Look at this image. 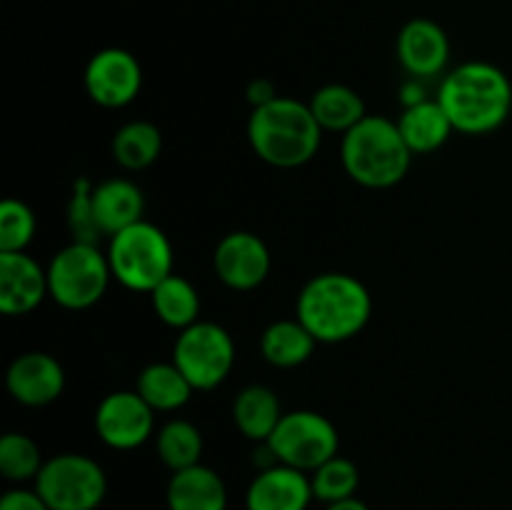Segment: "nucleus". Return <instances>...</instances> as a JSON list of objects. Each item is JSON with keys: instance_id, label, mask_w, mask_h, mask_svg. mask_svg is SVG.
Segmentation results:
<instances>
[{"instance_id": "ddd939ff", "label": "nucleus", "mask_w": 512, "mask_h": 510, "mask_svg": "<svg viewBox=\"0 0 512 510\" xmlns=\"http://www.w3.org/2000/svg\"><path fill=\"white\" fill-rule=\"evenodd\" d=\"M5 385L15 403L25 408H45L63 395L65 368L55 355L30 350L8 365Z\"/></svg>"}, {"instance_id": "cd10ccee", "label": "nucleus", "mask_w": 512, "mask_h": 510, "mask_svg": "<svg viewBox=\"0 0 512 510\" xmlns=\"http://www.w3.org/2000/svg\"><path fill=\"white\" fill-rule=\"evenodd\" d=\"M45 458L40 445L25 433H5L0 438V473L10 483H28L38 478Z\"/></svg>"}, {"instance_id": "7c9ffc66", "label": "nucleus", "mask_w": 512, "mask_h": 510, "mask_svg": "<svg viewBox=\"0 0 512 510\" xmlns=\"http://www.w3.org/2000/svg\"><path fill=\"white\" fill-rule=\"evenodd\" d=\"M0 510H50L35 488H10L0 498Z\"/></svg>"}, {"instance_id": "a211bd4d", "label": "nucleus", "mask_w": 512, "mask_h": 510, "mask_svg": "<svg viewBox=\"0 0 512 510\" xmlns=\"http://www.w3.org/2000/svg\"><path fill=\"white\" fill-rule=\"evenodd\" d=\"M95 218L100 233L113 238L120 230L145 220V195L138 183L128 178H108L93 188Z\"/></svg>"}, {"instance_id": "c756f323", "label": "nucleus", "mask_w": 512, "mask_h": 510, "mask_svg": "<svg viewBox=\"0 0 512 510\" xmlns=\"http://www.w3.org/2000/svg\"><path fill=\"white\" fill-rule=\"evenodd\" d=\"M38 220L28 203L5 198L0 205V253H25L33 243Z\"/></svg>"}, {"instance_id": "b1692460", "label": "nucleus", "mask_w": 512, "mask_h": 510, "mask_svg": "<svg viewBox=\"0 0 512 510\" xmlns=\"http://www.w3.org/2000/svg\"><path fill=\"white\" fill-rule=\"evenodd\" d=\"M110 153L115 163L130 173L145 170L163 153V133L150 120H130L115 130Z\"/></svg>"}, {"instance_id": "7ed1b4c3", "label": "nucleus", "mask_w": 512, "mask_h": 510, "mask_svg": "<svg viewBox=\"0 0 512 510\" xmlns=\"http://www.w3.org/2000/svg\"><path fill=\"white\" fill-rule=\"evenodd\" d=\"M248 143L263 163L293 170L318 155L323 128L308 103L280 95L273 103L250 110Z\"/></svg>"}, {"instance_id": "a878e982", "label": "nucleus", "mask_w": 512, "mask_h": 510, "mask_svg": "<svg viewBox=\"0 0 512 510\" xmlns=\"http://www.w3.org/2000/svg\"><path fill=\"white\" fill-rule=\"evenodd\" d=\"M150 305L155 315L168 328L185 330L200 320V293L188 278L180 273L168 275L158 288L150 293Z\"/></svg>"}, {"instance_id": "bb28decb", "label": "nucleus", "mask_w": 512, "mask_h": 510, "mask_svg": "<svg viewBox=\"0 0 512 510\" xmlns=\"http://www.w3.org/2000/svg\"><path fill=\"white\" fill-rule=\"evenodd\" d=\"M310 485H313L315 500L325 505L355 498L360 488V468L338 453L310 473Z\"/></svg>"}, {"instance_id": "9b49d317", "label": "nucleus", "mask_w": 512, "mask_h": 510, "mask_svg": "<svg viewBox=\"0 0 512 510\" xmlns=\"http://www.w3.org/2000/svg\"><path fill=\"white\" fill-rule=\"evenodd\" d=\"M83 85L100 108H125L143 90V65L130 50L103 48L85 65Z\"/></svg>"}, {"instance_id": "f8f14e48", "label": "nucleus", "mask_w": 512, "mask_h": 510, "mask_svg": "<svg viewBox=\"0 0 512 510\" xmlns=\"http://www.w3.org/2000/svg\"><path fill=\"white\" fill-rule=\"evenodd\" d=\"M273 255L265 240L250 230H233L223 235L213 250V270L230 290H255L268 280Z\"/></svg>"}, {"instance_id": "473e14b6", "label": "nucleus", "mask_w": 512, "mask_h": 510, "mask_svg": "<svg viewBox=\"0 0 512 510\" xmlns=\"http://www.w3.org/2000/svg\"><path fill=\"white\" fill-rule=\"evenodd\" d=\"M398 100L403 103V108H413V105L428 100V90H425V83L420 78H408L398 88Z\"/></svg>"}, {"instance_id": "1a4fd4ad", "label": "nucleus", "mask_w": 512, "mask_h": 510, "mask_svg": "<svg viewBox=\"0 0 512 510\" xmlns=\"http://www.w3.org/2000/svg\"><path fill=\"white\" fill-rule=\"evenodd\" d=\"M268 443L280 463L303 470V473H313L325 460L340 453L338 428L328 415L318 413V410L285 413Z\"/></svg>"}, {"instance_id": "39448f33", "label": "nucleus", "mask_w": 512, "mask_h": 510, "mask_svg": "<svg viewBox=\"0 0 512 510\" xmlns=\"http://www.w3.org/2000/svg\"><path fill=\"white\" fill-rule=\"evenodd\" d=\"M108 263L113 280L133 293H153L168 275H173V243L163 228L140 220L108 238Z\"/></svg>"}, {"instance_id": "20e7f679", "label": "nucleus", "mask_w": 512, "mask_h": 510, "mask_svg": "<svg viewBox=\"0 0 512 510\" xmlns=\"http://www.w3.org/2000/svg\"><path fill=\"white\" fill-rule=\"evenodd\" d=\"M340 163L353 183L383 190L393 188L408 175L413 153L400 135L398 120L368 113L343 135Z\"/></svg>"}, {"instance_id": "f3484780", "label": "nucleus", "mask_w": 512, "mask_h": 510, "mask_svg": "<svg viewBox=\"0 0 512 510\" xmlns=\"http://www.w3.org/2000/svg\"><path fill=\"white\" fill-rule=\"evenodd\" d=\"M168 510H228V485L210 465H193L170 475Z\"/></svg>"}, {"instance_id": "423d86ee", "label": "nucleus", "mask_w": 512, "mask_h": 510, "mask_svg": "<svg viewBox=\"0 0 512 510\" xmlns=\"http://www.w3.org/2000/svg\"><path fill=\"white\" fill-rule=\"evenodd\" d=\"M48 268V293L53 303L65 310H88L100 303L113 280L108 255L98 245L73 243L50 258Z\"/></svg>"}, {"instance_id": "c85d7f7f", "label": "nucleus", "mask_w": 512, "mask_h": 510, "mask_svg": "<svg viewBox=\"0 0 512 510\" xmlns=\"http://www.w3.org/2000/svg\"><path fill=\"white\" fill-rule=\"evenodd\" d=\"M93 188L85 175H78L73 180L68 198V230L73 243H88L98 245L103 233H100L98 218H95V205H93Z\"/></svg>"}, {"instance_id": "2f4dec72", "label": "nucleus", "mask_w": 512, "mask_h": 510, "mask_svg": "<svg viewBox=\"0 0 512 510\" xmlns=\"http://www.w3.org/2000/svg\"><path fill=\"white\" fill-rule=\"evenodd\" d=\"M245 98H248L250 108H263V105L273 103L275 98H280L278 88H275L273 80L268 78H253L245 88Z\"/></svg>"}, {"instance_id": "2eb2a0df", "label": "nucleus", "mask_w": 512, "mask_h": 510, "mask_svg": "<svg viewBox=\"0 0 512 510\" xmlns=\"http://www.w3.org/2000/svg\"><path fill=\"white\" fill-rule=\"evenodd\" d=\"M50 298L48 268L28 253H0V310L10 318L28 315Z\"/></svg>"}, {"instance_id": "6ab92c4d", "label": "nucleus", "mask_w": 512, "mask_h": 510, "mask_svg": "<svg viewBox=\"0 0 512 510\" xmlns=\"http://www.w3.org/2000/svg\"><path fill=\"white\" fill-rule=\"evenodd\" d=\"M398 128L413 155H430L443 148L455 133V125L438 98H428L413 108H403Z\"/></svg>"}, {"instance_id": "4468645a", "label": "nucleus", "mask_w": 512, "mask_h": 510, "mask_svg": "<svg viewBox=\"0 0 512 510\" xmlns=\"http://www.w3.org/2000/svg\"><path fill=\"white\" fill-rule=\"evenodd\" d=\"M395 53L410 78L428 80L448 70L450 38L435 20L413 18L400 28Z\"/></svg>"}, {"instance_id": "aec40b11", "label": "nucleus", "mask_w": 512, "mask_h": 510, "mask_svg": "<svg viewBox=\"0 0 512 510\" xmlns=\"http://www.w3.org/2000/svg\"><path fill=\"white\" fill-rule=\"evenodd\" d=\"M285 410L278 393L268 385H245L233 400V423L253 443H265L283 420Z\"/></svg>"}, {"instance_id": "72a5a7b5", "label": "nucleus", "mask_w": 512, "mask_h": 510, "mask_svg": "<svg viewBox=\"0 0 512 510\" xmlns=\"http://www.w3.org/2000/svg\"><path fill=\"white\" fill-rule=\"evenodd\" d=\"M325 510H370V508L368 503H363L360 498H348V500H340V503L325 505Z\"/></svg>"}, {"instance_id": "0eeeda50", "label": "nucleus", "mask_w": 512, "mask_h": 510, "mask_svg": "<svg viewBox=\"0 0 512 510\" xmlns=\"http://www.w3.org/2000/svg\"><path fill=\"white\" fill-rule=\"evenodd\" d=\"M33 488L50 510H98L108 495V475L90 455L60 453L45 460Z\"/></svg>"}, {"instance_id": "393cba45", "label": "nucleus", "mask_w": 512, "mask_h": 510, "mask_svg": "<svg viewBox=\"0 0 512 510\" xmlns=\"http://www.w3.org/2000/svg\"><path fill=\"white\" fill-rule=\"evenodd\" d=\"M203 450V433H200L198 425L185 418L168 420L155 433V453L170 473L203 463Z\"/></svg>"}, {"instance_id": "5701e85b", "label": "nucleus", "mask_w": 512, "mask_h": 510, "mask_svg": "<svg viewBox=\"0 0 512 510\" xmlns=\"http://www.w3.org/2000/svg\"><path fill=\"white\" fill-rule=\"evenodd\" d=\"M308 105L323 133L345 135L368 115L363 95L343 83H328L318 88Z\"/></svg>"}, {"instance_id": "f257e3e1", "label": "nucleus", "mask_w": 512, "mask_h": 510, "mask_svg": "<svg viewBox=\"0 0 512 510\" xmlns=\"http://www.w3.org/2000/svg\"><path fill=\"white\" fill-rule=\"evenodd\" d=\"M295 318L318 343H345L368 328L373 295L355 275L328 270L305 280L295 300Z\"/></svg>"}, {"instance_id": "412c9836", "label": "nucleus", "mask_w": 512, "mask_h": 510, "mask_svg": "<svg viewBox=\"0 0 512 510\" xmlns=\"http://www.w3.org/2000/svg\"><path fill=\"white\" fill-rule=\"evenodd\" d=\"M135 390L143 395V400L155 413H175L185 408L195 393L190 380L173 360L145 365L135 380Z\"/></svg>"}, {"instance_id": "f03ea898", "label": "nucleus", "mask_w": 512, "mask_h": 510, "mask_svg": "<svg viewBox=\"0 0 512 510\" xmlns=\"http://www.w3.org/2000/svg\"><path fill=\"white\" fill-rule=\"evenodd\" d=\"M435 98L455 125V133L488 135L503 128L512 113V83L503 68L485 60H465L443 75Z\"/></svg>"}, {"instance_id": "9d476101", "label": "nucleus", "mask_w": 512, "mask_h": 510, "mask_svg": "<svg viewBox=\"0 0 512 510\" xmlns=\"http://www.w3.org/2000/svg\"><path fill=\"white\" fill-rule=\"evenodd\" d=\"M95 433L108 448L135 450L155 438V410L138 390H113L95 408Z\"/></svg>"}, {"instance_id": "dca6fc26", "label": "nucleus", "mask_w": 512, "mask_h": 510, "mask_svg": "<svg viewBox=\"0 0 512 510\" xmlns=\"http://www.w3.org/2000/svg\"><path fill=\"white\" fill-rule=\"evenodd\" d=\"M313 500L310 473L283 463L258 470L245 490V510H308Z\"/></svg>"}, {"instance_id": "4be33fe9", "label": "nucleus", "mask_w": 512, "mask_h": 510, "mask_svg": "<svg viewBox=\"0 0 512 510\" xmlns=\"http://www.w3.org/2000/svg\"><path fill=\"white\" fill-rule=\"evenodd\" d=\"M315 348L318 340L298 318L275 320L260 335V355L275 368H298L308 363Z\"/></svg>"}, {"instance_id": "6e6552de", "label": "nucleus", "mask_w": 512, "mask_h": 510, "mask_svg": "<svg viewBox=\"0 0 512 510\" xmlns=\"http://www.w3.org/2000/svg\"><path fill=\"white\" fill-rule=\"evenodd\" d=\"M170 360L183 370L195 390H213L233 373L235 340L223 325L198 320L180 330Z\"/></svg>"}]
</instances>
